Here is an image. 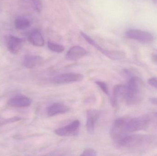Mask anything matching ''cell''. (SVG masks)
Here are the masks:
<instances>
[{"label":"cell","instance_id":"obj_10","mask_svg":"<svg viewBox=\"0 0 157 156\" xmlns=\"http://www.w3.org/2000/svg\"><path fill=\"white\" fill-rule=\"evenodd\" d=\"M87 51L84 48L79 46H74L67 52L66 58L70 61H75L86 56Z\"/></svg>","mask_w":157,"mask_h":156},{"label":"cell","instance_id":"obj_17","mask_svg":"<svg viewBox=\"0 0 157 156\" xmlns=\"http://www.w3.org/2000/svg\"><path fill=\"white\" fill-rule=\"evenodd\" d=\"M21 120V118L19 117H16V116L12 117V118H8V119L0 117V126L8 124L15 122H18V121H20Z\"/></svg>","mask_w":157,"mask_h":156},{"label":"cell","instance_id":"obj_18","mask_svg":"<svg viewBox=\"0 0 157 156\" xmlns=\"http://www.w3.org/2000/svg\"><path fill=\"white\" fill-rule=\"evenodd\" d=\"M33 8L37 13H40L42 10V3L41 0H30Z\"/></svg>","mask_w":157,"mask_h":156},{"label":"cell","instance_id":"obj_4","mask_svg":"<svg viewBox=\"0 0 157 156\" xmlns=\"http://www.w3.org/2000/svg\"><path fill=\"white\" fill-rule=\"evenodd\" d=\"M125 35L128 38L144 43H150L154 40L152 34L139 29H130L126 32Z\"/></svg>","mask_w":157,"mask_h":156},{"label":"cell","instance_id":"obj_8","mask_svg":"<svg viewBox=\"0 0 157 156\" xmlns=\"http://www.w3.org/2000/svg\"><path fill=\"white\" fill-rule=\"evenodd\" d=\"M100 113L98 110L90 109L86 113V129L88 132L93 134L96 122L99 117Z\"/></svg>","mask_w":157,"mask_h":156},{"label":"cell","instance_id":"obj_3","mask_svg":"<svg viewBox=\"0 0 157 156\" xmlns=\"http://www.w3.org/2000/svg\"><path fill=\"white\" fill-rule=\"evenodd\" d=\"M150 122H151L147 115L132 119H125L124 129L126 133L144 130L147 128Z\"/></svg>","mask_w":157,"mask_h":156},{"label":"cell","instance_id":"obj_15","mask_svg":"<svg viewBox=\"0 0 157 156\" xmlns=\"http://www.w3.org/2000/svg\"><path fill=\"white\" fill-rule=\"evenodd\" d=\"M14 24L17 29L24 30L30 26L31 22L28 18L26 17L19 16L15 21Z\"/></svg>","mask_w":157,"mask_h":156},{"label":"cell","instance_id":"obj_5","mask_svg":"<svg viewBox=\"0 0 157 156\" xmlns=\"http://www.w3.org/2000/svg\"><path fill=\"white\" fill-rule=\"evenodd\" d=\"M82 74L75 72L63 73L56 76L52 79V81L56 84H63L71 82H78L83 79Z\"/></svg>","mask_w":157,"mask_h":156},{"label":"cell","instance_id":"obj_2","mask_svg":"<svg viewBox=\"0 0 157 156\" xmlns=\"http://www.w3.org/2000/svg\"><path fill=\"white\" fill-rule=\"evenodd\" d=\"M153 140L154 137L148 135H126L116 142L119 147L133 148L150 143Z\"/></svg>","mask_w":157,"mask_h":156},{"label":"cell","instance_id":"obj_21","mask_svg":"<svg viewBox=\"0 0 157 156\" xmlns=\"http://www.w3.org/2000/svg\"><path fill=\"white\" fill-rule=\"evenodd\" d=\"M150 122H154L157 125V112H152L148 114Z\"/></svg>","mask_w":157,"mask_h":156},{"label":"cell","instance_id":"obj_9","mask_svg":"<svg viewBox=\"0 0 157 156\" xmlns=\"http://www.w3.org/2000/svg\"><path fill=\"white\" fill-rule=\"evenodd\" d=\"M23 43L24 40L22 38L10 35L7 39V49L10 53L13 54H17L22 49Z\"/></svg>","mask_w":157,"mask_h":156},{"label":"cell","instance_id":"obj_16","mask_svg":"<svg viewBox=\"0 0 157 156\" xmlns=\"http://www.w3.org/2000/svg\"><path fill=\"white\" fill-rule=\"evenodd\" d=\"M48 47L49 49L53 52L56 53H62L64 50V47L62 45L56 44L53 42L48 41Z\"/></svg>","mask_w":157,"mask_h":156},{"label":"cell","instance_id":"obj_1","mask_svg":"<svg viewBox=\"0 0 157 156\" xmlns=\"http://www.w3.org/2000/svg\"><path fill=\"white\" fill-rule=\"evenodd\" d=\"M144 91V85L140 78H131L126 86L125 100L129 105H134L142 100Z\"/></svg>","mask_w":157,"mask_h":156},{"label":"cell","instance_id":"obj_23","mask_svg":"<svg viewBox=\"0 0 157 156\" xmlns=\"http://www.w3.org/2000/svg\"><path fill=\"white\" fill-rule=\"evenodd\" d=\"M150 102L153 104L157 105V98H152L149 99Z\"/></svg>","mask_w":157,"mask_h":156},{"label":"cell","instance_id":"obj_22","mask_svg":"<svg viewBox=\"0 0 157 156\" xmlns=\"http://www.w3.org/2000/svg\"><path fill=\"white\" fill-rule=\"evenodd\" d=\"M148 83L150 86L157 89V78H150L148 79Z\"/></svg>","mask_w":157,"mask_h":156},{"label":"cell","instance_id":"obj_14","mask_svg":"<svg viewBox=\"0 0 157 156\" xmlns=\"http://www.w3.org/2000/svg\"><path fill=\"white\" fill-rule=\"evenodd\" d=\"M69 111L68 106L61 103H54L48 108L47 114L50 117L65 113Z\"/></svg>","mask_w":157,"mask_h":156},{"label":"cell","instance_id":"obj_11","mask_svg":"<svg viewBox=\"0 0 157 156\" xmlns=\"http://www.w3.org/2000/svg\"><path fill=\"white\" fill-rule=\"evenodd\" d=\"M32 103V100L25 96H17L10 99L8 104L15 108H24L28 107Z\"/></svg>","mask_w":157,"mask_h":156},{"label":"cell","instance_id":"obj_19","mask_svg":"<svg viewBox=\"0 0 157 156\" xmlns=\"http://www.w3.org/2000/svg\"><path fill=\"white\" fill-rule=\"evenodd\" d=\"M96 84L101 89V90L105 94L108 95L109 94V90L108 85L105 82L102 81L96 82Z\"/></svg>","mask_w":157,"mask_h":156},{"label":"cell","instance_id":"obj_7","mask_svg":"<svg viewBox=\"0 0 157 156\" xmlns=\"http://www.w3.org/2000/svg\"><path fill=\"white\" fill-rule=\"evenodd\" d=\"M126 86L119 84L114 86L113 91L111 102L113 107H117L122 100H125L126 96Z\"/></svg>","mask_w":157,"mask_h":156},{"label":"cell","instance_id":"obj_20","mask_svg":"<svg viewBox=\"0 0 157 156\" xmlns=\"http://www.w3.org/2000/svg\"><path fill=\"white\" fill-rule=\"evenodd\" d=\"M97 155V152L92 148L85 149L80 155L81 156H96Z\"/></svg>","mask_w":157,"mask_h":156},{"label":"cell","instance_id":"obj_6","mask_svg":"<svg viewBox=\"0 0 157 156\" xmlns=\"http://www.w3.org/2000/svg\"><path fill=\"white\" fill-rule=\"evenodd\" d=\"M80 123L78 120H75L68 125L56 129L55 133L61 136H72L78 133Z\"/></svg>","mask_w":157,"mask_h":156},{"label":"cell","instance_id":"obj_13","mask_svg":"<svg viewBox=\"0 0 157 156\" xmlns=\"http://www.w3.org/2000/svg\"><path fill=\"white\" fill-rule=\"evenodd\" d=\"M43 61V58L40 56L28 55L25 57L24 64L27 68L32 69L40 66Z\"/></svg>","mask_w":157,"mask_h":156},{"label":"cell","instance_id":"obj_12","mask_svg":"<svg viewBox=\"0 0 157 156\" xmlns=\"http://www.w3.org/2000/svg\"><path fill=\"white\" fill-rule=\"evenodd\" d=\"M28 39L30 44L35 46L42 47L45 45L44 38L39 30L32 31L29 35Z\"/></svg>","mask_w":157,"mask_h":156}]
</instances>
